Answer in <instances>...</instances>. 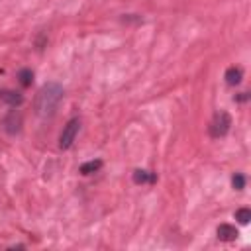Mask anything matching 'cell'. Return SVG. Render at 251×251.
<instances>
[{
    "label": "cell",
    "instance_id": "obj_1",
    "mask_svg": "<svg viewBox=\"0 0 251 251\" xmlns=\"http://www.w3.org/2000/svg\"><path fill=\"white\" fill-rule=\"evenodd\" d=\"M63 94H65V90H63L61 84H57V83L43 84L40 88L38 96H36V104H34L36 106V114L42 116V118L53 116L57 106H59V102L63 100Z\"/></svg>",
    "mask_w": 251,
    "mask_h": 251
},
{
    "label": "cell",
    "instance_id": "obj_2",
    "mask_svg": "<svg viewBox=\"0 0 251 251\" xmlns=\"http://www.w3.org/2000/svg\"><path fill=\"white\" fill-rule=\"evenodd\" d=\"M230 126H231V116H230L228 112H218V114L212 118L210 126H208V134H210L214 140L224 138V136L230 132Z\"/></svg>",
    "mask_w": 251,
    "mask_h": 251
},
{
    "label": "cell",
    "instance_id": "obj_5",
    "mask_svg": "<svg viewBox=\"0 0 251 251\" xmlns=\"http://www.w3.org/2000/svg\"><path fill=\"white\" fill-rule=\"evenodd\" d=\"M237 235L239 233H237L235 226H230V224H220L218 226V239H222V241H233Z\"/></svg>",
    "mask_w": 251,
    "mask_h": 251
},
{
    "label": "cell",
    "instance_id": "obj_12",
    "mask_svg": "<svg viewBox=\"0 0 251 251\" xmlns=\"http://www.w3.org/2000/svg\"><path fill=\"white\" fill-rule=\"evenodd\" d=\"M231 187H233L235 190H243V188H245V177H243L241 173H235V175L231 177Z\"/></svg>",
    "mask_w": 251,
    "mask_h": 251
},
{
    "label": "cell",
    "instance_id": "obj_7",
    "mask_svg": "<svg viewBox=\"0 0 251 251\" xmlns=\"http://www.w3.org/2000/svg\"><path fill=\"white\" fill-rule=\"evenodd\" d=\"M157 181V175L155 173H151V171H144V169H138V171H134V183L136 185H151V183H155Z\"/></svg>",
    "mask_w": 251,
    "mask_h": 251
},
{
    "label": "cell",
    "instance_id": "obj_9",
    "mask_svg": "<svg viewBox=\"0 0 251 251\" xmlns=\"http://www.w3.org/2000/svg\"><path fill=\"white\" fill-rule=\"evenodd\" d=\"M100 167H102V161H100V159H92V161H88V163H83V165L79 167V173H81V175H92V173H96Z\"/></svg>",
    "mask_w": 251,
    "mask_h": 251
},
{
    "label": "cell",
    "instance_id": "obj_11",
    "mask_svg": "<svg viewBox=\"0 0 251 251\" xmlns=\"http://www.w3.org/2000/svg\"><path fill=\"white\" fill-rule=\"evenodd\" d=\"M235 220L239 222V224H249V220H251V210L249 208H239V210H235Z\"/></svg>",
    "mask_w": 251,
    "mask_h": 251
},
{
    "label": "cell",
    "instance_id": "obj_3",
    "mask_svg": "<svg viewBox=\"0 0 251 251\" xmlns=\"http://www.w3.org/2000/svg\"><path fill=\"white\" fill-rule=\"evenodd\" d=\"M79 130H81V120H79V118L69 120L67 126L63 128V132H61V136H59V147H61V149H69V147L73 146V142L77 140Z\"/></svg>",
    "mask_w": 251,
    "mask_h": 251
},
{
    "label": "cell",
    "instance_id": "obj_4",
    "mask_svg": "<svg viewBox=\"0 0 251 251\" xmlns=\"http://www.w3.org/2000/svg\"><path fill=\"white\" fill-rule=\"evenodd\" d=\"M2 126H4V130H6L10 136H16V134L22 130V114L16 112V110H12V112L4 118Z\"/></svg>",
    "mask_w": 251,
    "mask_h": 251
},
{
    "label": "cell",
    "instance_id": "obj_6",
    "mask_svg": "<svg viewBox=\"0 0 251 251\" xmlns=\"http://www.w3.org/2000/svg\"><path fill=\"white\" fill-rule=\"evenodd\" d=\"M0 100H4L12 108H16V106H20L24 102V96L20 92H14V90H0Z\"/></svg>",
    "mask_w": 251,
    "mask_h": 251
},
{
    "label": "cell",
    "instance_id": "obj_10",
    "mask_svg": "<svg viewBox=\"0 0 251 251\" xmlns=\"http://www.w3.org/2000/svg\"><path fill=\"white\" fill-rule=\"evenodd\" d=\"M18 81H20V84L22 86H32V83H34V73H32V69H22L20 73H18Z\"/></svg>",
    "mask_w": 251,
    "mask_h": 251
},
{
    "label": "cell",
    "instance_id": "obj_8",
    "mask_svg": "<svg viewBox=\"0 0 251 251\" xmlns=\"http://www.w3.org/2000/svg\"><path fill=\"white\" fill-rule=\"evenodd\" d=\"M224 79H226V83H228L230 86H235V84H239V83H241L243 73H241V69H239V67H230V69L226 71Z\"/></svg>",
    "mask_w": 251,
    "mask_h": 251
},
{
    "label": "cell",
    "instance_id": "obj_13",
    "mask_svg": "<svg viewBox=\"0 0 251 251\" xmlns=\"http://www.w3.org/2000/svg\"><path fill=\"white\" fill-rule=\"evenodd\" d=\"M247 98H249V96H247V92H241L239 96H235V100H237V102H245Z\"/></svg>",
    "mask_w": 251,
    "mask_h": 251
}]
</instances>
